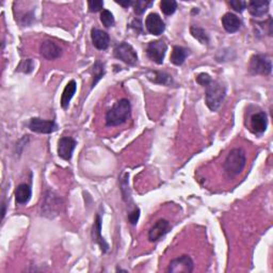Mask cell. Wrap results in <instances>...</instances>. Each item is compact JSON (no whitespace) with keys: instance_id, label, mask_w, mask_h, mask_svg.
Returning <instances> with one entry per match:
<instances>
[{"instance_id":"7a4b0ae2","label":"cell","mask_w":273,"mask_h":273,"mask_svg":"<svg viewBox=\"0 0 273 273\" xmlns=\"http://www.w3.org/2000/svg\"><path fill=\"white\" fill-rule=\"evenodd\" d=\"M247 164L246 153L242 149H233L226 156L223 169L228 177H235L239 175Z\"/></svg>"},{"instance_id":"3957f363","label":"cell","mask_w":273,"mask_h":273,"mask_svg":"<svg viewBox=\"0 0 273 273\" xmlns=\"http://www.w3.org/2000/svg\"><path fill=\"white\" fill-rule=\"evenodd\" d=\"M226 96V90L224 86L221 85L216 80H211L210 83L205 87V99L206 105L211 111L217 110L222 105V102Z\"/></svg>"},{"instance_id":"2e32d148","label":"cell","mask_w":273,"mask_h":273,"mask_svg":"<svg viewBox=\"0 0 273 273\" xmlns=\"http://www.w3.org/2000/svg\"><path fill=\"white\" fill-rule=\"evenodd\" d=\"M222 26L224 30L228 33H235L237 32L241 27V20L240 18L235 15L234 13H226L222 16Z\"/></svg>"},{"instance_id":"52a82bcc","label":"cell","mask_w":273,"mask_h":273,"mask_svg":"<svg viewBox=\"0 0 273 273\" xmlns=\"http://www.w3.org/2000/svg\"><path fill=\"white\" fill-rule=\"evenodd\" d=\"M167 49H168L167 44L162 40H157V41H153L149 43V45L146 46V54H147V57H149L152 61L160 65L164 63V59L167 53Z\"/></svg>"},{"instance_id":"f546056e","label":"cell","mask_w":273,"mask_h":273,"mask_svg":"<svg viewBox=\"0 0 273 273\" xmlns=\"http://www.w3.org/2000/svg\"><path fill=\"white\" fill-rule=\"evenodd\" d=\"M247 3L246 1H242V0H232L230 1V5L236 11V12H243L245 9L247 8Z\"/></svg>"},{"instance_id":"ac0fdd59","label":"cell","mask_w":273,"mask_h":273,"mask_svg":"<svg viewBox=\"0 0 273 273\" xmlns=\"http://www.w3.org/2000/svg\"><path fill=\"white\" fill-rule=\"evenodd\" d=\"M101 218L99 215H96V218H95V222L93 225V232H92V236L93 239L95 240V242L98 243L101 251L104 253L108 252L109 250V245L105 241V239L102 238L101 236Z\"/></svg>"},{"instance_id":"83f0119b","label":"cell","mask_w":273,"mask_h":273,"mask_svg":"<svg viewBox=\"0 0 273 273\" xmlns=\"http://www.w3.org/2000/svg\"><path fill=\"white\" fill-rule=\"evenodd\" d=\"M34 69V63L33 61L31 60V59H27V60H24V61H21L20 64L18 65V68H17V71L18 72H23L25 74H29V73H31Z\"/></svg>"},{"instance_id":"8fae6325","label":"cell","mask_w":273,"mask_h":273,"mask_svg":"<svg viewBox=\"0 0 273 273\" xmlns=\"http://www.w3.org/2000/svg\"><path fill=\"white\" fill-rule=\"evenodd\" d=\"M145 28L151 34L160 35L165 31L166 24L157 13H151L145 19Z\"/></svg>"},{"instance_id":"ba28073f","label":"cell","mask_w":273,"mask_h":273,"mask_svg":"<svg viewBox=\"0 0 273 273\" xmlns=\"http://www.w3.org/2000/svg\"><path fill=\"white\" fill-rule=\"evenodd\" d=\"M28 128L36 134H53L58 130V125L55 121H46L40 117H32L28 123Z\"/></svg>"},{"instance_id":"5bb4252c","label":"cell","mask_w":273,"mask_h":273,"mask_svg":"<svg viewBox=\"0 0 273 273\" xmlns=\"http://www.w3.org/2000/svg\"><path fill=\"white\" fill-rule=\"evenodd\" d=\"M251 129L254 134H264L268 126V117L265 112H257L251 116L250 119Z\"/></svg>"},{"instance_id":"484cf974","label":"cell","mask_w":273,"mask_h":273,"mask_svg":"<svg viewBox=\"0 0 273 273\" xmlns=\"http://www.w3.org/2000/svg\"><path fill=\"white\" fill-rule=\"evenodd\" d=\"M100 21L106 28L113 27L115 24V20L113 17V14L108 10H102L100 12Z\"/></svg>"},{"instance_id":"7c38bea8","label":"cell","mask_w":273,"mask_h":273,"mask_svg":"<svg viewBox=\"0 0 273 273\" xmlns=\"http://www.w3.org/2000/svg\"><path fill=\"white\" fill-rule=\"evenodd\" d=\"M77 142L71 137H62L58 142V155L64 160H71Z\"/></svg>"},{"instance_id":"4dcf8cb0","label":"cell","mask_w":273,"mask_h":273,"mask_svg":"<svg viewBox=\"0 0 273 273\" xmlns=\"http://www.w3.org/2000/svg\"><path fill=\"white\" fill-rule=\"evenodd\" d=\"M140 218V209L138 207H135L134 210L129 212L128 215V221L131 225H136L138 223Z\"/></svg>"},{"instance_id":"cb8c5ba5","label":"cell","mask_w":273,"mask_h":273,"mask_svg":"<svg viewBox=\"0 0 273 273\" xmlns=\"http://www.w3.org/2000/svg\"><path fill=\"white\" fill-rule=\"evenodd\" d=\"M105 75V65L99 61H96L93 66V83L92 88L96 86L98 81Z\"/></svg>"},{"instance_id":"30bf717a","label":"cell","mask_w":273,"mask_h":273,"mask_svg":"<svg viewBox=\"0 0 273 273\" xmlns=\"http://www.w3.org/2000/svg\"><path fill=\"white\" fill-rule=\"evenodd\" d=\"M170 230H171V225H170L169 221L166 219H160L149 231V240L151 242H157L164 236H166Z\"/></svg>"},{"instance_id":"603a6c76","label":"cell","mask_w":273,"mask_h":273,"mask_svg":"<svg viewBox=\"0 0 273 273\" xmlns=\"http://www.w3.org/2000/svg\"><path fill=\"white\" fill-rule=\"evenodd\" d=\"M190 32L192 34L194 39H196L201 44H204V45H208L209 44V36L206 33L204 29L197 26H191L190 28Z\"/></svg>"},{"instance_id":"9a60e30c","label":"cell","mask_w":273,"mask_h":273,"mask_svg":"<svg viewBox=\"0 0 273 273\" xmlns=\"http://www.w3.org/2000/svg\"><path fill=\"white\" fill-rule=\"evenodd\" d=\"M91 39L95 48L99 50H106L110 43V36L106 31H102L100 29L93 28L91 30Z\"/></svg>"},{"instance_id":"d4e9b609","label":"cell","mask_w":273,"mask_h":273,"mask_svg":"<svg viewBox=\"0 0 273 273\" xmlns=\"http://www.w3.org/2000/svg\"><path fill=\"white\" fill-rule=\"evenodd\" d=\"M160 9L165 15H172L177 9V2L174 0H162L160 2Z\"/></svg>"},{"instance_id":"e0dca14e","label":"cell","mask_w":273,"mask_h":273,"mask_svg":"<svg viewBox=\"0 0 273 273\" xmlns=\"http://www.w3.org/2000/svg\"><path fill=\"white\" fill-rule=\"evenodd\" d=\"M269 1H264V0H253L247 3L248 10L250 14L254 17H262L269 11Z\"/></svg>"},{"instance_id":"4fadbf2b","label":"cell","mask_w":273,"mask_h":273,"mask_svg":"<svg viewBox=\"0 0 273 273\" xmlns=\"http://www.w3.org/2000/svg\"><path fill=\"white\" fill-rule=\"evenodd\" d=\"M40 54L46 60H56L62 56V48L53 41H44L40 46Z\"/></svg>"},{"instance_id":"277c9868","label":"cell","mask_w":273,"mask_h":273,"mask_svg":"<svg viewBox=\"0 0 273 273\" xmlns=\"http://www.w3.org/2000/svg\"><path fill=\"white\" fill-rule=\"evenodd\" d=\"M249 72L252 75L269 76L272 72V58L264 54L252 56L249 63Z\"/></svg>"},{"instance_id":"f1b7e54d","label":"cell","mask_w":273,"mask_h":273,"mask_svg":"<svg viewBox=\"0 0 273 273\" xmlns=\"http://www.w3.org/2000/svg\"><path fill=\"white\" fill-rule=\"evenodd\" d=\"M89 11L92 13H96L99 11H102V8H104V1L101 0H94V1H89Z\"/></svg>"},{"instance_id":"1f68e13d","label":"cell","mask_w":273,"mask_h":273,"mask_svg":"<svg viewBox=\"0 0 273 273\" xmlns=\"http://www.w3.org/2000/svg\"><path fill=\"white\" fill-rule=\"evenodd\" d=\"M211 80H212L211 77L208 75V74H206V73H201L200 75H198V76L196 77V83H197L198 85L203 86V87L207 86Z\"/></svg>"},{"instance_id":"7402d4cb","label":"cell","mask_w":273,"mask_h":273,"mask_svg":"<svg viewBox=\"0 0 273 273\" xmlns=\"http://www.w3.org/2000/svg\"><path fill=\"white\" fill-rule=\"evenodd\" d=\"M147 76H149V78H151L150 80H152L155 84L165 86H169L172 84V77L164 72H151Z\"/></svg>"},{"instance_id":"8992f818","label":"cell","mask_w":273,"mask_h":273,"mask_svg":"<svg viewBox=\"0 0 273 273\" xmlns=\"http://www.w3.org/2000/svg\"><path fill=\"white\" fill-rule=\"evenodd\" d=\"M114 56L115 58L120 59L121 61L130 66H134L138 63L137 51L130 45V44L126 42H122L120 44H117L114 48Z\"/></svg>"},{"instance_id":"44dd1931","label":"cell","mask_w":273,"mask_h":273,"mask_svg":"<svg viewBox=\"0 0 273 273\" xmlns=\"http://www.w3.org/2000/svg\"><path fill=\"white\" fill-rule=\"evenodd\" d=\"M189 55V50L182 46H174L173 50L171 53V57H170V60L174 65H182L185 62L187 56Z\"/></svg>"},{"instance_id":"9c48e42d","label":"cell","mask_w":273,"mask_h":273,"mask_svg":"<svg viewBox=\"0 0 273 273\" xmlns=\"http://www.w3.org/2000/svg\"><path fill=\"white\" fill-rule=\"evenodd\" d=\"M193 269H194V264H193V261L191 260V257L188 255H182L180 257L175 258V260L171 261L167 271L170 273H180V272L191 273L193 271Z\"/></svg>"},{"instance_id":"4316f807","label":"cell","mask_w":273,"mask_h":273,"mask_svg":"<svg viewBox=\"0 0 273 273\" xmlns=\"http://www.w3.org/2000/svg\"><path fill=\"white\" fill-rule=\"evenodd\" d=\"M153 4L152 1H146V0H138L134 2V11L137 15H142V14L150 8Z\"/></svg>"},{"instance_id":"d6a6232c","label":"cell","mask_w":273,"mask_h":273,"mask_svg":"<svg viewBox=\"0 0 273 273\" xmlns=\"http://www.w3.org/2000/svg\"><path fill=\"white\" fill-rule=\"evenodd\" d=\"M116 3H119L120 5L124 6V8H128V6L134 4V1H128V0H126V1H116Z\"/></svg>"},{"instance_id":"d6986e66","label":"cell","mask_w":273,"mask_h":273,"mask_svg":"<svg viewBox=\"0 0 273 273\" xmlns=\"http://www.w3.org/2000/svg\"><path fill=\"white\" fill-rule=\"evenodd\" d=\"M32 190L28 183H20L15 190V201L18 205L27 204L31 198Z\"/></svg>"},{"instance_id":"ffe728a7","label":"cell","mask_w":273,"mask_h":273,"mask_svg":"<svg viewBox=\"0 0 273 273\" xmlns=\"http://www.w3.org/2000/svg\"><path fill=\"white\" fill-rule=\"evenodd\" d=\"M77 84L75 80H71L70 83L65 86L62 96H61V106L63 109H66L70 105V101L73 98L74 94L76 93Z\"/></svg>"},{"instance_id":"6da1fadb","label":"cell","mask_w":273,"mask_h":273,"mask_svg":"<svg viewBox=\"0 0 273 273\" xmlns=\"http://www.w3.org/2000/svg\"><path fill=\"white\" fill-rule=\"evenodd\" d=\"M131 115L130 101L126 98L117 100L111 109L106 113V125L108 127H115L126 123Z\"/></svg>"},{"instance_id":"5b68a950","label":"cell","mask_w":273,"mask_h":273,"mask_svg":"<svg viewBox=\"0 0 273 273\" xmlns=\"http://www.w3.org/2000/svg\"><path fill=\"white\" fill-rule=\"evenodd\" d=\"M62 207V200L53 191H47L44 194V201L42 203V215L47 218L56 217Z\"/></svg>"}]
</instances>
